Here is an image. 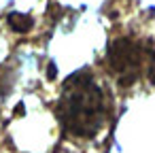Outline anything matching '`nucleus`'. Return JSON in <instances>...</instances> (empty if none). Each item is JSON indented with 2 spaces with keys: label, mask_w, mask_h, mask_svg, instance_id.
Listing matches in <instances>:
<instances>
[{
  "label": "nucleus",
  "mask_w": 155,
  "mask_h": 153,
  "mask_svg": "<svg viewBox=\"0 0 155 153\" xmlns=\"http://www.w3.org/2000/svg\"><path fill=\"white\" fill-rule=\"evenodd\" d=\"M62 121L74 136H94L106 113V100L102 89L83 75H77L68 81L64 98L60 104Z\"/></svg>",
  "instance_id": "obj_1"
}]
</instances>
